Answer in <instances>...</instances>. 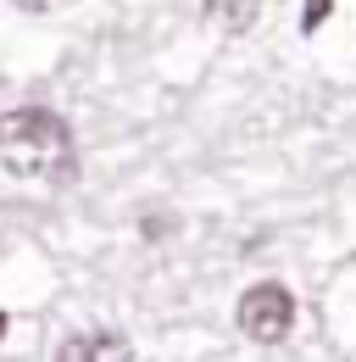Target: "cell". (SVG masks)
Returning <instances> with one entry per match:
<instances>
[{
  "label": "cell",
  "instance_id": "7a4b0ae2",
  "mask_svg": "<svg viewBox=\"0 0 356 362\" xmlns=\"http://www.w3.org/2000/svg\"><path fill=\"white\" fill-rule=\"evenodd\" d=\"M290 329H295V296L278 279H262L239 296V334L245 340L278 346V340H290Z\"/></svg>",
  "mask_w": 356,
  "mask_h": 362
},
{
  "label": "cell",
  "instance_id": "277c9868",
  "mask_svg": "<svg viewBox=\"0 0 356 362\" xmlns=\"http://www.w3.org/2000/svg\"><path fill=\"white\" fill-rule=\"evenodd\" d=\"M201 11H206V23H212L218 34H245V28L256 23L262 0H201Z\"/></svg>",
  "mask_w": 356,
  "mask_h": 362
},
{
  "label": "cell",
  "instance_id": "3957f363",
  "mask_svg": "<svg viewBox=\"0 0 356 362\" xmlns=\"http://www.w3.org/2000/svg\"><path fill=\"white\" fill-rule=\"evenodd\" d=\"M56 362H134V340L123 329H89V334L61 340Z\"/></svg>",
  "mask_w": 356,
  "mask_h": 362
},
{
  "label": "cell",
  "instance_id": "52a82bcc",
  "mask_svg": "<svg viewBox=\"0 0 356 362\" xmlns=\"http://www.w3.org/2000/svg\"><path fill=\"white\" fill-rule=\"evenodd\" d=\"M6 329H11V317H6V313H0V340H6Z\"/></svg>",
  "mask_w": 356,
  "mask_h": 362
},
{
  "label": "cell",
  "instance_id": "6da1fadb",
  "mask_svg": "<svg viewBox=\"0 0 356 362\" xmlns=\"http://www.w3.org/2000/svg\"><path fill=\"white\" fill-rule=\"evenodd\" d=\"M0 162L11 179H67L73 173V129L50 106H17L0 117Z\"/></svg>",
  "mask_w": 356,
  "mask_h": 362
},
{
  "label": "cell",
  "instance_id": "8992f818",
  "mask_svg": "<svg viewBox=\"0 0 356 362\" xmlns=\"http://www.w3.org/2000/svg\"><path fill=\"white\" fill-rule=\"evenodd\" d=\"M17 11H28V17H44V11H56V6H73V0H11Z\"/></svg>",
  "mask_w": 356,
  "mask_h": 362
},
{
  "label": "cell",
  "instance_id": "5b68a950",
  "mask_svg": "<svg viewBox=\"0 0 356 362\" xmlns=\"http://www.w3.org/2000/svg\"><path fill=\"white\" fill-rule=\"evenodd\" d=\"M328 11H334V0H301V34H317L328 23Z\"/></svg>",
  "mask_w": 356,
  "mask_h": 362
}]
</instances>
